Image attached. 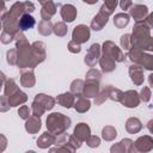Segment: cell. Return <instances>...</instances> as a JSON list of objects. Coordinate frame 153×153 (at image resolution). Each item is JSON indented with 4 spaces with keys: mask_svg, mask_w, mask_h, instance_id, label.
Masks as SVG:
<instances>
[{
    "mask_svg": "<svg viewBox=\"0 0 153 153\" xmlns=\"http://www.w3.org/2000/svg\"><path fill=\"white\" fill-rule=\"evenodd\" d=\"M73 135L81 142H86L88 140V137L91 136V128L88 127V124L81 122V123H78L74 128V131H73Z\"/></svg>",
    "mask_w": 153,
    "mask_h": 153,
    "instance_id": "15",
    "label": "cell"
},
{
    "mask_svg": "<svg viewBox=\"0 0 153 153\" xmlns=\"http://www.w3.org/2000/svg\"><path fill=\"white\" fill-rule=\"evenodd\" d=\"M86 143H87L88 147L96 148V147H98V146L100 145V139H99L98 136H96V135H91V136L88 137V140L86 141Z\"/></svg>",
    "mask_w": 153,
    "mask_h": 153,
    "instance_id": "43",
    "label": "cell"
},
{
    "mask_svg": "<svg viewBox=\"0 0 153 153\" xmlns=\"http://www.w3.org/2000/svg\"><path fill=\"white\" fill-rule=\"evenodd\" d=\"M1 137H2V147H1V151H4L5 147H6V137L4 135H1Z\"/></svg>",
    "mask_w": 153,
    "mask_h": 153,
    "instance_id": "51",
    "label": "cell"
},
{
    "mask_svg": "<svg viewBox=\"0 0 153 153\" xmlns=\"http://www.w3.org/2000/svg\"><path fill=\"white\" fill-rule=\"evenodd\" d=\"M102 54L111 57L116 62H123L126 56L121 48H118L112 41H105L102 45Z\"/></svg>",
    "mask_w": 153,
    "mask_h": 153,
    "instance_id": "5",
    "label": "cell"
},
{
    "mask_svg": "<svg viewBox=\"0 0 153 153\" xmlns=\"http://www.w3.org/2000/svg\"><path fill=\"white\" fill-rule=\"evenodd\" d=\"M130 22V16L126 12H121V13H117L115 14L114 17V25L117 27V29H123L126 27Z\"/></svg>",
    "mask_w": 153,
    "mask_h": 153,
    "instance_id": "28",
    "label": "cell"
},
{
    "mask_svg": "<svg viewBox=\"0 0 153 153\" xmlns=\"http://www.w3.org/2000/svg\"><path fill=\"white\" fill-rule=\"evenodd\" d=\"M67 31H68V27H67V25H66L65 22H57V23L54 24L53 32L57 37H65L67 35Z\"/></svg>",
    "mask_w": 153,
    "mask_h": 153,
    "instance_id": "34",
    "label": "cell"
},
{
    "mask_svg": "<svg viewBox=\"0 0 153 153\" xmlns=\"http://www.w3.org/2000/svg\"><path fill=\"white\" fill-rule=\"evenodd\" d=\"M117 136V131L112 126H105L102 129V137L105 141H112Z\"/></svg>",
    "mask_w": 153,
    "mask_h": 153,
    "instance_id": "33",
    "label": "cell"
},
{
    "mask_svg": "<svg viewBox=\"0 0 153 153\" xmlns=\"http://www.w3.org/2000/svg\"><path fill=\"white\" fill-rule=\"evenodd\" d=\"M111 87H112L111 85H108V86H105L102 91H99L98 96L94 98V104H96V105H100V104H103L106 99H109V94H110Z\"/></svg>",
    "mask_w": 153,
    "mask_h": 153,
    "instance_id": "32",
    "label": "cell"
},
{
    "mask_svg": "<svg viewBox=\"0 0 153 153\" xmlns=\"http://www.w3.org/2000/svg\"><path fill=\"white\" fill-rule=\"evenodd\" d=\"M118 5H120V7H121L122 10L127 11V10H129V8L133 6V2H131V0H120Z\"/></svg>",
    "mask_w": 153,
    "mask_h": 153,
    "instance_id": "47",
    "label": "cell"
},
{
    "mask_svg": "<svg viewBox=\"0 0 153 153\" xmlns=\"http://www.w3.org/2000/svg\"><path fill=\"white\" fill-rule=\"evenodd\" d=\"M117 4H118V0H104L105 7H106L111 13H114V11H115Z\"/></svg>",
    "mask_w": 153,
    "mask_h": 153,
    "instance_id": "45",
    "label": "cell"
},
{
    "mask_svg": "<svg viewBox=\"0 0 153 153\" xmlns=\"http://www.w3.org/2000/svg\"><path fill=\"white\" fill-rule=\"evenodd\" d=\"M47 129L55 134L56 136L67 131V129L71 127V118L61 112H53L48 115L47 117Z\"/></svg>",
    "mask_w": 153,
    "mask_h": 153,
    "instance_id": "3",
    "label": "cell"
},
{
    "mask_svg": "<svg viewBox=\"0 0 153 153\" xmlns=\"http://www.w3.org/2000/svg\"><path fill=\"white\" fill-rule=\"evenodd\" d=\"M131 38L133 47H136L145 51H149L153 45V37L151 36V26L147 24L146 20H140L135 23L131 32Z\"/></svg>",
    "mask_w": 153,
    "mask_h": 153,
    "instance_id": "2",
    "label": "cell"
},
{
    "mask_svg": "<svg viewBox=\"0 0 153 153\" xmlns=\"http://www.w3.org/2000/svg\"><path fill=\"white\" fill-rule=\"evenodd\" d=\"M141 102L140 93H137L135 90H128L122 93L120 103L124 105L126 108H136Z\"/></svg>",
    "mask_w": 153,
    "mask_h": 153,
    "instance_id": "8",
    "label": "cell"
},
{
    "mask_svg": "<svg viewBox=\"0 0 153 153\" xmlns=\"http://www.w3.org/2000/svg\"><path fill=\"white\" fill-rule=\"evenodd\" d=\"M17 90H19V87H18V85L16 84L14 79L10 78V79H7V80L5 81V84H4V94H5V96L10 97V96L13 94Z\"/></svg>",
    "mask_w": 153,
    "mask_h": 153,
    "instance_id": "31",
    "label": "cell"
},
{
    "mask_svg": "<svg viewBox=\"0 0 153 153\" xmlns=\"http://www.w3.org/2000/svg\"><path fill=\"white\" fill-rule=\"evenodd\" d=\"M91 32H90V27L84 25V24H79L73 29L72 32V39L79 44L86 43L90 39Z\"/></svg>",
    "mask_w": 153,
    "mask_h": 153,
    "instance_id": "9",
    "label": "cell"
},
{
    "mask_svg": "<svg viewBox=\"0 0 153 153\" xmlns=\"http://www.w3.org/2000/svg\"><path fill=\"white\" fill-rule=\"evenodd\" d=\"M56 103L60 104L61 106L63 108H72L74 106V103H75V96L69 91V92H65V93H61L56 97Z\"/></svg>",
    "mask_w": 153,
    "mask_h": 153,
    "instance_id": "21",
    "label": "cell"
},
{
    "mask_svg": "<svg viewBox=\"0 0 153 153\" xmlns=\"http://www.w3.org/2000/svg\"><path fill=\"white\" fill-rule=\"evenodd\" d=\"M31 111H32V115L41 117L42 115H44V112L47 111V109H45L41 103H38V102L33 100V102H32V104H31Z\"/></svg>",
    "mask_w": 153,
    "mask_h": 153,
    "instance_id": "36",
    "label": "cell"
},
{
    "mask_svg": "<svg viewBox=\"0 0 153 153\" xmlns=\"http://www.w3.org/2000/svg\"><path fill=\"white\" fill-rule=\"evenodd\" d=\"M48 1H50V0H38V2H39V4H42V5H43V4H45V2H48Z\"/></svg>",
    "mask_w": 153,
    "mask_h": 153,
    "instance_id": "53",
    "label": "cell"
},
{
    "mask_svg": "<svg viewBox=\"0 0 153 153\" xmlns=\"http://www.w3.org/2000/svg\"><path fill=\"white\" fill-rule=\"evenodd\" d=\"M91 108V102L87 97L85 96H79L76 97V102L74 103V109L75 111L80 112V114H84L86 111H88Z\"/></svg>",
    "mask_w": 153,
    "mask_h": 153,
    "instance_id": "26",
    "label": "cell"
},
{
    "mask_svg": "<svg viewBox=\"0 0 153 153\" xmlns=\"http://www.w3.org/2000/svg\"><path fill=\"white\" fill-rule=\"evenodd\" d=\"M122 91L120 88H116V87H111L110 90V94H109V99L114 100V102H120L121 100V97H122Z\"/></svg>",
    "mask_w": 153,
    "mask_h": 153,
    "instance_id": "39",
    "label": "cell"
},
{
    "mask_svg": "<svg viewBox=\"0 0 153 153\" xmlns=\"http://www.w3.org/2000/svg\"><path fill=\"white\" fill-rule=\"evenodd\" d=\"M36 84L33 68H23L20 71V85L24 87H33Z\"/></svg>",
    "mask_w": 153,
    "mask_h": 153,
    "instance_id": "13",
    "label": "cell"
},
{
    "mask_svg": "<svg viewBox=\"0 0 153 153\" xmlns=\"http://www.w3.org/2000/svg\"><path fill=\"white\" fill-rule=\"evenodd\" d=\"M84 2H86V4H88V5H93V4H96L98 0H82Z\"/></svg>",
    "mask_w": 153,
    "mask_h": 153,
    "instance_id": "52",
    "label": "cell"
},
{
    "mask_svg": "<svg viewBox=\"0 0 153 153\" xmlns=\"http://www.w3.org/2000/svg\"><path fill=\"white\" fill-rule=\"evenodd\" d=\"M67 48H68V50H69L72 54H79V53L81 51V44H79V43L74 42L73 39L68 42Z\"/></svg>",
    "mask_w": 153,
    "mask_h": 153,
    "instance_id": "42",
    "label": "cell"
},
{
    "mask_svg": "<svg viewBox=\"0 0 153 153\" xmlns=\"http://www.w3.org/2000/svg\"><path fill=\"white\" fill-rule=\"evenodd\" d=\"M16 49H17V66L19 68H35L32 47L26 39L23 31L16 35Z\"/></svg>",
    "mask_w": 153,
    "mask_h": 153,
    "instance_id": "1",
    "label": "cell"
},
{
    "mask_svg": "<svg viewBox=\"0 0 153 153\" xmlns=\"http://www.w3.org/2000/svg\"><path fill=\"white\" fill-rule=\"evenodd\" d=\"M56 10H57V5L53 0L43 4L42 5V8H41V17H42V19L50 20L51 17L56 13Z\"/></svg>",
    "mask_w": 153,
    "mask_h": 153,
    "instance_id": "20",
    "label": "cell"
},
{
    "mask_svg": "<svg viewBox=\"0 0 153 153\" xmlns=\"http://www.w3.org/2000/svg\"><path fill=\"white\" fill-rule=\"evenodd\" d=\"M120 43H121V47L129 51L131 48H133V38H131V33H124L121 36L120 38Z\"/></svg>",
    "mask_w": 153,
    "mask_h": 153,
    "instance_id": "35",
    "label": "cell"
},
{
    "mask_svg": "<svg viewBox=\"0 0 153 153\" xmlns=\"http://www.w3.org/2000/svg\"><path fill=\"white\" fill-rule=\"evenodd\" d=\"M53 27H54V24H51L50 20H44V19H42V20L38 23L37 30H38V32H39L42 36H49V35L53 32Z\"/></svg>",
    "mask_w": 153,
    "mask_h": 153,
    "instance_id": "29",
    "label": "cell"
},
{
    "mask_svg": "<svg viewBox=\"0 0 153 153\" xmlns=\"http://www.w3.org/2000/svg\"><path fill=\"white\" fill-rule=\"evenodd\" d=\"M145 20L147 22V24H148V25L151 26V29H152V27H153V12H152V13H149Z\"/></svg>",
    "mask_w": 153,
    "mask_h": 153,
    "instance_id": "48",
    "label": "cell"
},
{
    "mask_svg": "<svg viewBox=\"0 0 153 153\" xmlns=\"http://www.w3.org/2000/svg\"><path fill=\"white\" fill-rule=\"evenodd\" d=\"M128 73H129V76H130V80L134 82V85L136 86H140L143 84L145 81V75H143V68L137 65V63H133L129 66V69H128Z\"/></svg>",
    "mask_w": 153,
    "mask_h": 153,
    "instance_id": "11",
    "label": "cell"
},
{
    "mask_svg": "<svg viewBox=\"0 0 153 153\" xmlns=\"http://www.w3.org/2000/svg\"><path fill=\"white\" fill-rule=\"evenodd\" d=\"M32 111H31V109L27 106V105H22L20 108H19V110H18V115H19V117L22 118V120H27L31 115Z\"/></svg>",
    "mask_w": 153,
    "mask_h": 153,
    "instance_id": "40",
    "label": "cell"
},
{
    "mask_svg": "<svg viewBox=\"0 0 153 153\" xmlns=\"http://www.w3.org/2000/svg\"><path fill=\"white\" fill-rule=\"evenodd\" d=\"M84 85H85V81H84V80H81V79H75V80L72 81L71 87H69V91H71L75 97L82 96Z\"/></svg>",
    "mask_w": 153,
    "mask_h": 153,
    "instance_id": "30",
    "label": "cell"
},
{
    "mask_svg": "<svg viewBox=\"0 0 153 153\" xmlns=\"http://www.w3.org/2000/svg\"><path fill=\"white\" fill-rule=\"evenodd\" d=\"M98 63H99V66L104 73H110V72L115 71V68H116V61H114L111 57L103 55V54H102Z\"/></svg>",
    "mask_w": 153,
    "mask_h": 153,
    "instance_id": "25",
    "label": "cell"
},
{
    "mask_svg": "<svg viewBox=\"0 0 153 153\" xmlns=\"http://www.w3.org/2000/svg\"><path fill=\"white\" fill-rule=\"evenodd\" d=\"M134 146L136 152H141V153L149 152L153 149V137L149 135L140 136L134 141Z\"/></svg>",
    "mask_w": 153,
    "mask_h": 153,
    "instance_id": "12",
    "label": "cell"
},
{
    "mask_svg": "<svg viewBox=\"0 0 153 153\" xmlns=\"http://www.w3.org/2000/svg\"><path fill=\"white\" fill-rule=\"evenodd\" d=\"M6 60L7 63L11 66H17V49H10L6 53Z\"/></svg>",
    "mask_w": 153,
    "mask_h": 153,
    "instance_id": "38",
    "label": "cell"
},
{
    "mask_svg": "<svg viewBox=\"0 0 153 153\" xmlns=\"http://www.w3.org/2000/svg\"><path fill=\"white\" fill-rule=\"evenodd\" d=\"M10 103H8V98L5 96V94H2L1 96V99H0V111L1 112H5V111H7L8 109H10Z\"/></svg>",
    "mask_w": 153,
    "mask_h": 153,
    "instance_id": "44",
    "label": "cell"
},
{
    "mask_svg": "<svg viewBox=\"0 0 153 153\" xmlns=\"http://www.w3.org/2000/svg\"><path fill=\"white\" fill-rule=\"evenodd\" d=\"M0 39H1V43H2V44H8L10 42H12V41L14 39V37L11 36L10 33L2 31V32H1V36H0Z\"/></svg>",
    "mask_w": 153,
    "mask_h": 153,
    "instance_id": "46",
    "label": "cell"
},
{
    "mask_svg": "<svg viewBox=\"0 0 153 153\" xmlns=\"http://www.w3.org/2000/svg\"><path fill=\"white\" fill-rule=\"evenodd\" d=\"M55 141H56V135L47 130L37 139V146L42 149H45V148H49L51 145H55Z\"/></svg>",
    "mask_w": 153,
    "mask_h": 153,
    "instance_id": "18",
    "label": "cell"
},
{
    "mask_svg": "<svg viewBox=\"0 0 153 153\" xmlns=\"http://www.w3.org/2000/svg\"><path fill=\"white\" fill-rule=\"evenodd\" d=\"M149 51H152V53H153V45H152V48L149 49Z\"/></svg>",
    "mask_w": 153,
    "mask_h": 153,
    "instance_id": "54",
    "label": "cell"
},
{
    "mask_svg": "<svg viewBox=\"0 0 153 153\" xmlns=\"http://www.w3.org/2000/svg\"><path fill=\"white\" fill-rule=\"evenodd\" d=\"M128 57L133 63H137L147 71H153V54L133 47L128 51Z\"/></svg>",
    "mask_w": 153,
    "mask_h": 153,
    "instance_id": "4",
    "label": "cell"
},
{
    "mask_svg": "<svg viewBox=\"0 0 153 153\" xmlns=\"http://www.w3.org/2000/svg\"><path fill=\"white\" fill-rule=\"evenodd\" d=\"M6 97H7V96H6ZM7 98H8V103H10L11 106H18V105H22V104H24V103L27 100V96H26V93L23 92L20 88L17 90L13 94H11V96L7 97Z\"/></svg>",
    "mask_w": 153,
    "mask_h": 153,
    "instance_id": "23",
    "label": "cell"
},
{
    "mask_svg": "<svg viewBox=\"0 0 153 153\" xmlns=\"http://www.w3.org/2000/svg\"><path fill=\"white\" fill-rule=\"evenodd\" d=\"M35 24H36V20L30 13H24L19 18V29H20V31H26V30L33 27Z\"/></svg>",
    "mask_w": 153,
    "mask_h": 153,
    "instance_id": "27",
    "label": "cell"
},
{
    "mask_svg": "<svg viewBox=\"0 0 153 153\" xmlns=\"http://www.w3.org/2000/svg\"><path fill=\"white\" fill-rule=\"evenodd\" d=\"M151 96H152L151 88L147 87V86H143V87L141 88V91H140V98H141V100L145 102V103H147V102H149Z\"/></svg>",
    "mask_w": 153,
    "mask_h": 153,
    "instance_id": "41",
    "label": "cell"
},
{
    "mask_svg": "<svg viewBox=\"0 0 153 153\" xmlns=\"http://www.w3.org/2000/svg\"><path fill=\"white\" fill-rule=\"evenodd\" d=\"M142 129V122L137 117H129L126 121V130L129 134H136Z\"/></svg>",
    "mask_w": 153,
    "mask_h": 153,
    "instance_id": "24",
    "label": "cell"
},
{
    "mask_svg": "<svg viewBox=\"0 0 153 153\" xmlns=\"http://www.w3.org/2000/svg\"><path fill=\"white\" fill-rule=\"evenodd\" d=\"M2 1H7V0H2Z\"/></svg>",
    "mask_w": 153,
    "mask_h": 153,
    "instance_id": "55",
    "label": "cell"
},
{
    "mask_svg": "<svg viewBox=\"0 0 153 153\" xmlns=\"http://www.w3.org/2000/svg\"><path fill=\"white\" fill-rule=\"evenodd\" d=\"M32 47V55H33V63L35 67L39 63H42L45 57H47V51H45V44L41 41H36L31 44Z\"/></svg>",
    "mask_w": 153,
    "mask_h": 153,
    "instance_id": "10",
    "label": "cell"
},
{
    "mask_svg": "<svg viewBox=\"0 0 153 153\" xmlns=\"http://www.w3.org/2000/svg\"><path fill=\"white\" fill-rule=\"evenodd\" d=\"M99 81H94V80H85V85H84V91H82V96L87 97V98H96L99 93Z\"/></svg>",
    "mask_w": 153,
    "mask_h": 153,
    "instance_id": "17",
    "label": "cell"
},
{
    "mask_svg": "<svg viewBox=\"0 0 153 153\" xmlns=\"http://www.w3.org/2000/svg\"><path fill=\"white\" fill-rule=\"evenodd\" d=\"M85 80H94V81H99L100 82V79H102V72L96 69V68H91L86 75H85Z\"/></svg>",
    "mask_w": 153,
    "mask_h": 153,
    "instance_id": "37",
    "label": "cell"
},
{
    "mask_svg": "<svg viewBox=\"0 0 153 153\" xmlns=\"http://www.w3.org/2000/svg\"><path fill=\"white\" fill-rule=\"evenodd\" d=\"M33 100L41 103L45 109L47 111L51 110L54 106H55V103H56V99L53 98L51 96H48V94H44V93H37L33 98Z\"/></svg>",
    "mask_w": 153,
    "mask_h": 153,
    "instance_id": "22",
    "label": "cell"
},
{
    "mask_svg": "<svg viewBox=\"0 0 153 153\" xmlns=\"http://www.w3.org/2000/svg\"><path fill=\"white\" fill-rule=\"evenodd\" d=\"M41 126H42V122H41V117H38V116L32 115L27 120H25V130L29 134L38 133L41 129Z\"/></svg>",
    "mask_w": 153,
    "mask_h": 153,
    "instance_id": "19",
    "label": "cell"
},
{
    "mask_svg": "<svg viewBox=\"0 0 153 153\" xmlns=\"http://www.w3.org/2000/svg\"><path fill=\"white\" fill-rule=\"evenodd\" d=\"M60 14H61V18L63 19L65 23H72L76 18L78 11H76V7L75 6H73L71 4H66V5H62L61 6Z\"/></svg>",
    "mask_w": 153,
    "mask_h": 153,
    "instance_id": "16",
    "label": "cell"
},
{
    "mask_svg": "<svg viewBox=\"0 0 153 153\" xmlns=\"http://www.w3.org/2000/svg\"><path fill=\"white\" fill-rule=\"evenodd\" d=\"M147 129L149 130L151 134H153V120H149L147 122Z\"/></svg>",
    "mask_w": 153,
    "mask_h": 153,
    "instance_id": "49",
    "label": "cell"
},
{
    "mask_svg": "<svg viewBox=\"0 0 153 153\" xmlns=\"http://www.w3.org/2000/svg\"><path fill=\"white\" fill-rule=\"evenodd\" d=\"M100 56H102V48H100V45H99L98 43H93V44H91V47L87 49V53H86V55H85L84 61H85V63H86L88 67L93 68V67L99 62Z\"/></svg>",
    "mask_w": 153,
    "mask_h": 153,
    "instance_id": "7",
    "label": "cell"
},
{
    "mask_svg": "<svg viewBox=\"0 0 153 153\" xmlns=\"http://www.w3.org/2000/svg\"><path fill=\"white\" fill-rule=\"evenodd\" d=\"M148 84H149L151 87H153V73L148 75Z\"/></svg>",
    "mask_w": 153,
    "mask_h": 153,
    "instance_id": "50",
    "label": "cell"
},
{
    "mask_svg": "<svg viewBox=\"0 0 153 153\" xmlns=\"http://www.w3.org/2000/svg\"><path fill=\"white\" fill-rule=\"evenodd\" d=\"M129 16L133 17L136 22L145 20L148 16V7L146 5L141 4H135L129 8Z\"/></svg>",
    "mask_w": 153,
    "mask_h": 153,
    "instance_id": "14",
    "label": "cell"
},
{
    "mask_svg": "<svg viewBox=\"0 0 153 153\" xmlns=\"http://www.w3.org/2000/svg\"><path fill=\"white\" fill-rule=\"evenodd\" d=\"M111 14H112V13H111V12L105 7V5L103 4V5L100 6L98 13H97V14L93 17V19L91 20V29L94 30V31L102 30V29L106 25V23H108V20H109V17H110Z\"/></svg>",
    "mask_w": 153,
    "mask_h": 153,
    "instance_id": "6",
    "label": "cell"
}]
</instances>
